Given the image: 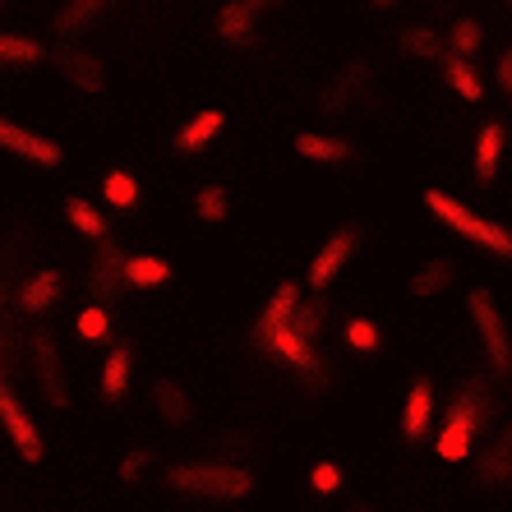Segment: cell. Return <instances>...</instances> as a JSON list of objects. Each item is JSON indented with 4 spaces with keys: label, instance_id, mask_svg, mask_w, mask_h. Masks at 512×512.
<instances>
[{
    "label": "cell",
    "instance_id": "cell-1",
    "mask_svg": "<svg viewBox=\"0 0 512 512\" xmlns=\"http://www.w3.org/2000/svg\"><path fill=\"white\" fill-rule=\"evenodd\" d=\"M494 411H499V388L489 374L480 379H466L462 388L453 393L448 411L439 420V434H434V453L439 462H466V457L476 453V443L485 439V429L494 425Z\"/></svg>",
    "mask_w": 512,
    "mask_h": 512
},
{
    "label": "cell",
    "instance_id": "cell-2",
    "mask_svg": "<svg viewBox=\"0 0 512 512\" xmlns=\"http://www.w3.org/2000/svg\"><path fill=\"white\" fill-rule=\"evenodd\" d=\"M420 203H425V213L439 222V227H448L462 245H471V250H480L485 259L494 263H512V227H503V222H494V217L476 213L471 203L453 199L448 190H425L420 194Z\"/></svg>",
    "mask_w": 512,
    "mask_h": 512
},
{
    "label": "cell",
    "instance_id": "cell-3",
    "mask_svg": "<svg viewBox=\"0 0 512 512\" xmlns=\"http://www.w3.org/2000/svg\"><path fill=\"white\" fill-rule=\"evenodd\" d=\"M466 323L476 333V346L485 356V370L494 383L512 379V328H508V314L499 310V300L489 286H471L466 291Z\"/></svg>",
    "mask_w": 512,
    "mask_h": 512
},
{
    "label": "cell",
    "instance_id": "cell-4",
    "mask_svg": "<svg viewBox=\"0 0 512 512\" xmlns=\"http://www.w3.org/2000/svg\"><path fill=\"white\" fill-rule=\"evenodd\" d=\"M167 489L185 494V499L240 503L250 499L254 476L236 462H180V466H167Z\"/></svg>",
    "mask_w": 512,
    "mask_h": 512
},
{
    "label": "cell",
    "instance_id": "cell-5",
    "mask_svg": "<svg viewBox=\"0 0 512 512\" xmlns=\"http://www.w3.org/2000/svg\"><path fill=\"white\" fill-rule=\"evenodd\" d=\"M254 342L268 351V356L282 365V370L300 374V379H310L319 383L323 379V356H319V346L310 342V337L296 328V319H286V323H273V328H254Z\"/></svg>",
    "mask_w": 512,
    "mask_h": 512
},
{
    "label": "cell",
    "instance_id": "cell-6",
    "mask_svg": "<svg viewBox=\"0 0 512 512\" xmlns=\"http://www.w3.org/2000/svg\"><path fill=\"white\" fill-rule=\"evenodd\" d=\"M365 236H370V227L365 222H342V227H333L328 231V240H323L319 250H314V259H310V273H305V286L310 291H328V286L342 277V268L351 259H356V250L365 245Z\"/></svg>",
    "mask_w": 512,
    "mask_h": 512
},
{
    "label": "cell",
    "instance_id": "cell-7",
    "mask_svg": "<svg viewBox=\"0 0 512 512\" xmlns=\"http://www.w3.org/2000/svg\"><path fill=\"white\" fill-rule=\"evenodd\" d=\"M466 485L476 489V494H485V499L512 494V416L494 429V439L476 453V462L466 471Z\"/></svg>",
    "mask_w": 512,
    "mask_h": 512
},
{
    "label": "cell",
    "instance_id": "cell-8",
    "mask_svg": "<svg viewBox=\"0 0 512 512\" xmlns=\"http://www.w3.org/2000/svg\"><path fill=\"white\" fill-rule=\"evenodd\" d=\"M33 383H37V397L51 406V411H65L70 406V379H65V360H60V346L47 328L33 333Z\"/></svg>",
    "mask_w": 512,
    "mask_h": 512
},
{
    "label": "cell",
    "instance_id": "cell-9",
    "mask_svg": "<svg viewBox=\"0 0 512 512\" xmlns=\"http://www.w3.org/2000/svg\"><path fill=\"white\" fill-rule=\"evenodd\" d=\"M0 429H5V439L14 443V453L24 457V462H42L47 457V439H42V429L33 425V416L24 411V402L14 397L10 379H5V365H0Z\"/></svg>",
    "mask_w": 512,
    "mask_h": 512
},
{
    "label": "cell",
    "instance_id": "cell-10",
    "mask_svg": "<svg viewBox=\"0 0 512 512\" xmlns=\"http://www.w3.org/2000/svg\"><path fill=\"white\" fill-rule=\"evenodd\" d=\"M0 153L19 157V162H28V167H37V171H56L60 162H65V148H60L56 139L28 130V125H19V120H10V116H0Z\"/></svg>",
    "mask_w": 512,
    "mask_h": 512
},
{
    "label": "cell",
    "instance_id": "cell-11",
    "mask_svg": "<svg viewBox=\"0 0 512 512\" xmlns=\"http://www.w3.org/2000/svg\"><path fill=\"white\" fill-rule=\"evenodd\" d=\"M374 84V70L365 65V60H346L342 70L323 84V97H319V111H328V116H342V111H351L360 102V93Z\"/></svg>",
    "mask_w": 512,
    "mask_h": 512
},
{
    "label": "cell",
    "instance_id": "cell-12",
    "mask_svg": "<svg viewBox=\"0 0 512 512\" xmlns=\"http://www.w3.org/2000/svg\"><path fill=\"white\" fill-rule=\"evenodd\" d=\"M259 19H263V5H254V0H227L213 14V33H217V42H227V47L240 51L259 37Z\"/></svg>",
    "mask_w": 512,
    "mask_h": 512
},
{
    "label": "cell",
    "instance_id": "cell-13",
    "mask_svg": "<svg viewBox=\"0 0 512 512\" xmlns=\"http://www.w3.org/2000/svg\"><path fill=\"white\" fill-rule=\"evenodd\" d=\"M508 153V125L503 120H485L476 134V148H471V180L480 190H489L499 180V162Z\"/></svg>",
    "mask_w": 512,
    "mask_h": 512
},
{
    "label": "cell",
    "instance_id": "cell-14",
    "mask_svg": "<svg viewBox=\"0 0 512 512\" xmlns=\"http://www.w3.org/2000/svg\"><path fill=\"white\" fill-rule=\"evenodd\" d=\"M429 425H434V379L416 374L402 397V443H420L429 434Z\"/></svg>",
    "mask_w": 512,
    "mask_h": 512
},
{
    "label": "cell",
    "instance_id": "cell-15",
    "mask_svg": "<svg viewBox=\"0 0 512 512\" xmlns=\"http://www.w3.org/2000/svg\"><path fill=\"white\" fill-rule=\"evenodd\" d=\"M296 153L314 167H351L360 157V148L342 134H328V130H300L296 134Z\"/></svg>",
    "mask_w": 512,
    "mask_h": 512
},
{
    "label": "cell",
    "instance_id": "cell-16",
    "mask_svg": "<svg viewBox=\"0 0 512 512\" xmlns=\"http://www.w3.org/2000/svg\"><path fill=\"white\" fill-rule=\"evenodd\" d=\"M51 65H56L60 79H65V84H74L79 93H102V88H107V65H102L93 51L65 47V51H56V56H51Z\"/></svg>",
    "mask_w": 512,
    "mask_h": 512
},
{
    "label": "cell",
    "instance_id": "cell-17",
    "mask_svg": "<svg viewBox=\"0 0 512 512\" xmlns=\"http://www.w3.org/2000/svg\"><path fill=\"white\" fill-rule=\"evenodd\" d=\"M457 277H462L457 259H448V254H434V259H425L416 273L406 277V291H411L416 300H434V296H443V291H453Z\"/></svg>",
    "mask_w": 512,
    "mask_h": 512
},
{
    "label": "cell",
    "instance_id": "cell-18",
    "mask_svg": "<svg viewBox=\"0 0 512 512\" xmlns=\"http://www.w3.org/2000/svg\"><path fill=\"white\" fill-rule=\"evenodd\" d=\"M153 411H157V420L167 429H185V425H194V397L180 388L176 379H153Z\"/></svg>",
    "mask_w": 512,
    "mask_h": 512
},
{
    "label": "cell",
    "instance_id": "cell-19",
    "mask_svg": "<svg viewBox=\"0 0 512 512\" xmlns=\"http://www.w3.org/2000/svg\"><path fill=\"white\" fill-rule=\"evenodd\" d=\"M222 130H227V111H222V107H203L199 116H190L176 130V153H185V157L203 153V148H208V143H213Z\"/></svg>",
    "mask_w": 512,
    "mask_h": 512
},
{
    "label": "cell",
    "instance_id": "cell-20",
    "mask_svg": "<svg viewBox=\"0 0 512 512\" xmlns=\"http://www.w3.org/2000/svg\"><path fill=\"white\" fill-rule=\"evenodd\" d=\"M88 282H93V291L97 296H116L120 286H125V254L116 250V240H102V245H97V259H93V277H88Z\"/></svg>",
    "mask_w": 512,
    "mask_h": 512
},
{
    "label": "cell",
    "instance_id": "cell-21",
    "mask_svg": "<svg viewBox=\"0 0 512 512\" xmlns=\"http://www.w3.org/2000/svg\"><path fill=\"white\" fill-rule=\"evenodd\" d=\"M443 47H448V37H439V28H425V24H411L397 33V51L406 60H416V65H429V60H439Z\"/></svg>",
    "mask_w": 512,
    "mask_h": 512
},
{
    "label": "cell",
    "instance_id": "cell-22",
    "mask_svg": "<svg viewBox=\"0 0 512 512\" xmlns=\"http://www.w3.org/2000/svg\"><path fill=\"white\" fill-rule=\"evenodd\" d=\"M60 296V273L56 268H37L24 286H19V310L24 314H47Z\"/></svg>",
    "mask_w": 512,
    "mask_h": 512
},
{
    "label": "cell",
    "instance_id": "cell-23",
    "mask_svg": "<svg viewBox=\"0 0 512 512\" xmlns=\"http://www.w3.org/2000/svg\"><path fill=\"white\" fill-rule=\"evenodd\" d=\"M171 277H176V268H171V259H162V254H134V259H125V286L157 291V286H167Z\"/></svg>",
    "mask_w": 512,
    "mask_h": 512
},
{
    "label": "cell",
    "instance_id": "cell-24",
    "mask_svg": "<svg viewBox=\"0 0 512 512\" xmlns=\"http://www.w3.org/2000/svg\"><path fill=\"white\" fill-rule=\"evenodd\" d=\"M130 374H134V356L130 346H111L107 360H102V402H120V397L130 393Z\"/></svg>",
    "mask_w": 512,
    "mask_h": 512
},
{
    "label": "cell",
    "instance_id": "cell-25",
    "mask_svg": "<svg viewBox=\"0 0 512 512\" xmlns=\"http://www.w3.org/2000/svg\"><path fill=\"white\" fill-rule=\"evenodd\" d=\"M139 199H143V185L130 167H111L107 176H102V203H107V208L130 213V208H139Z\"/></svg>",
    "mask_w": 512,
    "mask_h": 512
},
{
    "label": "cell",
    "instance_id": "cell-26",
    "mask_svg": "<svg viewBox=\"0 0 512 512\" xmlns=\"http://www.w3.org/2000/svg\"><path fill=\"white\" fill-rule=\"evenodd\" d=\"M65 222H70L79 236L97 240V245H102V240H111V236H107V213H102L93 199H84V194L65 199Z\"/></svg>",
    "mask_w": 512,
    "mask_h": 512
},
{
    "label": "cell",
    "instance_id": "cell-27",
    "mask_svg": "<svg viewBox=\"0 0 512 512\" xmlns=\"http://www.w3.org/2000/svg\"><path fill=\"white\" fill-rule=\"evenodd\" d=\"M190 208H194V217H199L203 227H222V222L231 217V190L227 185H199L194 199H190Z\"/></svg>",
    "mask_w": 512,
    "mask_h": 512
},
{
    "label": "cell",
    "instance_id": "cell-28",
    "mask_svg": "<svg viewBox=\"0 0 512 512\" xmlns=\"http://www.w3.org/2000/svg\"><path fill=\"white\" fill-rule=\"evenodd\" d=\"M47 60V47L28 33H5L0 28V65H14V70H24V65H42Z\"/></svg>",
    "mask_w": 512,
    "mask_h": 512
},
{
    "label": "cell",
    "instance_id": "cell-29",
    "mask_svg": "<svg viewBox=\"0 0 512 512\" xmlns=\"http://www.w3.org/2000/svg\"><path fill=\"white\" fill-rule=\"evenodd\" d=\"M443 74H448V88H453L462 102H485V79H480L476 60L448 56V60H443Z\"/></svg>",
    "mask_w": 512,
    "mask_h": 512
},
{
    "label": "cell",
    "instance_id": "cell-30",
    "mask_svg": "<svg viewBox=\"0 0 512 512\" xmlns=\"http://www.w3.org/2000/svg\"><path fill=\"white\" fill-rule=\"evenodd\" d=\"M107 10L102 0H70V5H60L56 19H51V28H56L60 37H79L84 28H93V19Z\"/></svg>",
    "mask_w": 512,
    "mask_h": 512
},
{
    "label": "cell",
    "instance_id": "cell-31",
    "mask_svg": "<svg viewBox=\"0 0 512 512\" xmlns=\"http://www.w3.org/2000/svg\"><path fill=\"white\" fill-rule=\"evenodd\" d=\"M346 346H351V351H360V356H379V351H383L379 323L365 319V314H356V319L346 323Z\"/></svg>",
    "mask_w": 512,
    "mask_h": 512
},
{
    "label": "cell",
    "instance_id": "cell-32",
    "mask_svg": "<svg viewBox=\"0 0 512 512\" xmlns=\"http://www.w3.org/2000/svg\"><path fill=\"white\" fill-rule=\"evenodd\" d=\"M480 42H485V28H480L476 19H457V24L448 28V51H453L457 60H471L480 51Z\"/></svg>",
    "mask_w": 512,
    "mask_h": 512
},
{
    "label": "cell",
    "instance_id": "cell-33",
    "mask_svg": "<svg viewBox=\"0 0 512 512\" xmlns=\"http://www.w3.org/2000/svg\"><path fill=\"white\" fill-rule=\"evenodd\" d=\"M74 328H79V337H84V342H107V337H111L107 305H84V310H79V319H74Z\"/></svg>",
    "mask_w": 512,
    "mask_h": 512
},
{
    "label": "cell",
    "instance_id": "cell-34",
    "mask_svg": "<svg viewBox=\"0 0 512 512\" xmlns=\"http://www.w3.org/2000/svg\"><path fill=\"white\" fill-rule=\"evenodd\" d=\"M342 480H346V476H342V466H337V462H328V457L310 466V489H314V494H319V499H333L337 489H342Z\"/></svg>",
    "mask_w": 512,
    "mask_h": 512
},
{
    "label": "cell",
    "instance_id": "cell-35",
    "mask_svg": "<svg viewBox=\"0 0 512 512\" xmlns=\"http://www.w3.org/2000/svg\"><path fill=\"white\" fill-rule=\"evenodd\" d=\"M148 462H153V448H125V457H120L116 476L125 480V485H134V480L148 471Z\"/></svg>",
    "mask_w": 512,
    "mask_h": 512
},
{
    "label": "cell",
    "instance_id": "cell-36",
    "mask_svg": "<svg viewBox=\"0 0 512 512\" xmlns=\"http://www.w3.org/2000/svg\"><path fill=\"white\" fill-rule=\"evenodd\" d=\"M494 79H499V93L512 102V47H503L499 56H494Z\"/></svg>",
    "mask_w": 512,
    "mask_h": 512
},
{
    "label": "cell",
    "instance_id": "cell-37",
    "mask_svg": "<svg viewBox=\"0 0 512 512\" xmlns=\"http://www.w3.org/2000/svg\"><path fill=\"white\" fill-rule=\"evenodd\" d=\"M346 512H374V503H365V499H356V503H346Z\"/></svg>",
    "mask_w": 512,
    "mask_h": 512
}]
</instances>
